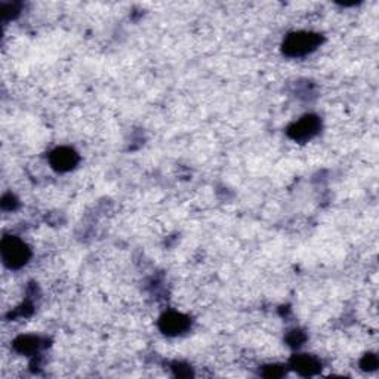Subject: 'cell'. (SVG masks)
<instances>
[{
  "label": "cell",
  "instance_id": "5",
  "mask_svg": "<svg viewBox=\"0 0 379 379\" xmlns=\"http://www.w3.org/2000/svg\"><path fill=\"white\" fill-rule=\"evenodd\" d=\"M50 163L58 172H69L79 163V154L70 147H58L51 153Z\"/></svg>",
  "mask_w": 379,
  "mask_h": 379
},
{
  "label": "cell",
  "instance_id": "7",
  "mask_svg": "<svg viewBox=\"0 0 379 379\" xmlns=\"http://www.w3.org/2000/svg\"><path fill=\"white\" fill-rule=\"evenodd\" d=\"M15 348L23 354H33L41 348V339L37 336H19L15 341Z\"/></svg>",
  "mask_w": 379,
  "mask_h": 379
},
{
  "label": "cell",
  "instance_id": "6",
  "mask_svg": "<svg viewBox=\"0 0 379 379\" xmlns=\"http://www.w3.org/2000/svg\"><path fill=\"white\" fill-rule=\"evenodd\" d=\"M290 367H292L294 371H296L301 375L311 376L320 371L322 365H320V362L313 356L299 354L292 358V362H290Z\"/></svg>",
  "mask_w": 379,
  "mask_h": 379
},
{
  "label": "cell",
  "instance_id": "2",
  "mask_svg": "<svg viewBox=\"0 0 379 379\" xmlns=\"http://www.w3.org/2000/svg\"><path fill=\"white\" fill-rule=\"evenodd\" d=\"M322 43V37L311 32H296L289 34L283 42V52L288 56L298 58L316 51Z\"/></svg>",
  "mask_w": 379,
  "mask_h": 379
},
{
  "label": "cell",
  "instance_id": "8",
  "mask_svg": "<svg viewBox=\"0 0 379 379\" xmlns=\"http://www.w3.org/2000/svg\"><path fill=\"white\" fill-rule=\"evenodd\" d=\"M363 367L365 369H375L378 366V360H376V357L373 354H369L365 357V360H363Z\"/></svg>",
  "mask_w": 379,
  "mask_h": 379
},
{
  "label": "cell",
  "instance_id": "4",
  "mask_svg": "<svg viewBox=\"0 0 379 379\" xmlns=\"http://www.w3.org/2000/svg\"><path fill=\"white\" fill-rule=\"evenodd\" d=\"M159 327L164 335L178 336L190 327V318L186 314L178 313V311H169V313L160 317Z\"/></svg>",
  "mask_w": 379,
  "mask_h": 379
},
{
  "label": "cell",
  "instance_id": "3",
  "mask_svg": "<svg viewBox=\"0 0 379 379\" xmlns=\"http://www.w3.org/2000/svg\"><path fill=\"white\" fill-rule=\"evenodd\" d=\"M320 126H322V123H320V119L317 116L308 114L304 116V118H301L298 122L290 124L288 129V135L294 141L307 142L310 140H313L318 133Z\"/></svg>",
  "mask_w": 379,
  "mask_h": 379
},
{
  "label": "cell",
  "instance_id": "1",
  "mask_svg": "<svg viewBox=\"0 0 379 379\" xmlns=\"http://www.w3.org/2000/svg\"><path fill=\"white\" fill-rule=\"evenodd\" d=\"M0 252H2V259L5 266L11 270L24 267L32 257L30 248L21 239L14 236H8L2 240V249H0Z\"/></svg>",
  "mask_w": 379,
  "mask_h": 379
},
{
  "label": "cell",
  "instance_id": "9",
  "mask_svg": "<svg viewBox=\"0 0 379 379\" xmlns=\"http://www.w3.org/2000/svg\"><path fill=\"white\" fill-rule=\"evenodd\" d=\"M268 369H270V372H268V373H266V376H270V378L273 376V378H274V376H280V375H281V372H280V371H277V369H279L277 366H270Z\"/></svg>",
  "mask_w": 379,
  "mask_h": 379
}]
</instances>
